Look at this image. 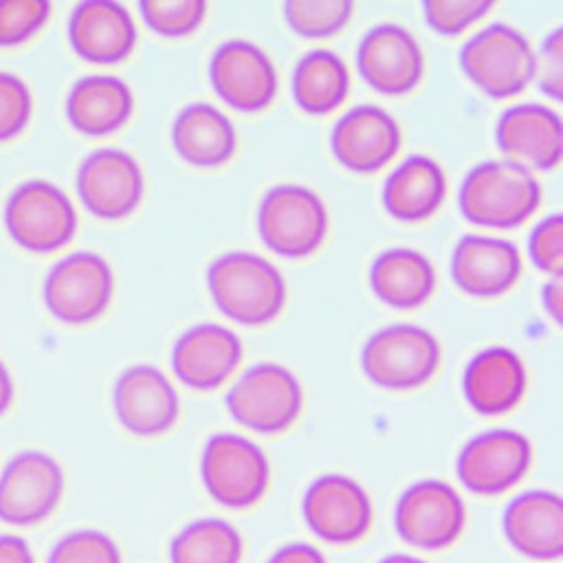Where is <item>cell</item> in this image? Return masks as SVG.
<instances>
[{
  "instance_id": "obj_39",
  "label": "cell",
  "mask_w": 563,
  "mask_h": 563,
  "mask_svg": "<svg viewBox=\"0 0 563 563\" xmlns=\"http://www.w3.org/2000/svg\"><path fill=\"white\" fill-rule=\"evenodd\" d=\"M266 563H328V559L319 548L295 541L275 550Z\"/></svg>"
},
{
  "instance_id": "obj_25",
  "label": "cell",
  "mask_w": 563,
  "mask_h": 563,
  "mask_svg": "<svg viewBox=\"0 0 563 563\" xmlns=\"http://www.w3.org/2000/svg\"><path fill=\"white\" fill-rule=\"evenodd\" d=\"M134 110L130 86L114 75L92 73L79 77L66 95V117L75 130L103 136L119 130Z\"/></svg>"
},
{
  "instance_id": "obj_40",
  "label": "cell",
  "mask_w": 563,
  "mask_h": 563,
  "mask_svg": "<svg viewBox=\"0 0 563 563\" xmlns=\"http://www.w3.org/2000/svg\"><path fill=\"white\" fill-rule=\"evenodd\" d=\"M0 563H35V559L22 537L0 534Z\"/></svg>"
},
{
  "instance_id": "obj_21",
  "label": "cell",
  "mask_w": 563,
  "mask_h": 563,
  "mask_svg": "<svg viewBox=\"0 0 563 563\" xmlns=\"http://www.w3.org/2000/svg\"><path fill=\"white\" fill-rule=\"evenodd\" d=\"M501 528L512 550L532 561L563 556V499L554 490H528L504 510Z\"/></svg>"
},
{
  "instance_id": "obj_24",
  "label": "cell",
  "mask_w": 563,
  "mask_h": 563,
  "mask_svg": "<svg viewBox=\"0 0 563 563\" xmlns=\"http://www.w3.org/2000/svg\"><path fill=\"white\" fill-rule=\"evenodd\" d=\"M528 372L521 356L504 345L479 350L464 369V396L482 416H501L526 394Z\"/></svg>"
},
{
  "instance_id": "obj_3",
  "label": "cell",
  "mask_w": 563,
  "mask_h": 563,
  "mask_svg": "<svg viewBox=\"0 0 563 563\" xmlns=\"http://www.w3.org/2000/svg\"><path fill=\"white\" fill-rule=\"evenodd\" d=\"M4 229L15 244L33 253L66 246L77 231V211L68 194L51 180H22L4 202Z\"/></svg>"
},
{
  "instance_id": "obj_38",
  "label": "cell",
  "mask_w": 563,
  "mask_h": 563,
  "mask_svg": "<svg viewBox=\"0 0 563 563\" xmlns=\"http://www.w3.org/2000/svg\"><path fill=\"white\" fill-rule=\"evenodd\" d=\"M534 79L550 99L563 97V29L545 35L539 53H534Z\"/></svg>"
},
{
  "instance_id": "obj_15",
  "label": "cell",
  "mask_w": 563,
  "mask_h": 563,
  "mask_svg": "<svg viewBox=\"0 0 563 563\" xmlns=\"http://www.w3.org/2000/svg\"><path fill=\"white\" fill-rule=\"evenodd\" d=\"M114 413L130 433L152 438L169 431L180 413V400L169 378L150 363L123 369L112 389Z\"/></svg>"
},
{
  "instance_id": "obj_27",
  "label": "cell",
  "mask_w": 563,
  "mask_h": 563,
  "mask_svg": "<svg viewBox=\"0 0 563 563\" xmlns=\"http://www.w3.org/2000/svg\"><path fill=\"white\" fill-rule=\"evenodd\" d=\"M172 145L183 161L196 167L227 163L238 145L231 119L211 103H187L172 123Z\"/></svg>"
},
{
  "instance_id": "obj_28",
  "label": "cell",
  "mask_w": 563,
  "mask_h": 563,
  "mask_svg": "<svg viewBox=\"0 0 563 563\" xmlns=\"http://www.w3.org/2000/svg\"><path fill=\"white\" fill-rule=\"evenodd\" d=\"M369 284L383 303L394 308H418L435 290V268L420 251L391 246L374 260Z\"/></svg>"
},
{
  "instance_id": "obj_4",
  "label": "cell",
  "mask_w": 563,
  "mask_h": 563,
  "mask_svg": "<svg viewBox=\"0 0 563 563\" xmlns=\"http://www.w3.org/2000/svg\"><path fill=\"white\" fill-rule=\"evenodd\" d=\"M460 66L482 92L506 99L534 79V48L519 29L493 22L466 40Z\"/></svg>"
},
{
  "instance_id": "obj_18",
  "label": "cell",
  "mask_w": 563,
  "mask_h": 563,
  "mask_svg": "<svg viewBox=\"0 0 563 563\" xmlns=\"http://www.w3.org/2000/svg\"><path fill=\"white\" fill-rule=\"evenodd\" d=\"M400 125L383 108L361 103L350 108L332 128L330 147L334 158L361 174L378 172L400 150Z\"/></svg>"
},
{
  "instance_id": "obj_2",
  "label": "cell",
  "mask_w": 563,
  "mask_h": 563,
  "mask_svg": "<svg viewBox=\"0 0 563 563\" xmlns=\"http://www.w3.org/2000/svg\"><path fill=\"white\" fill-rule=\"evenodd\" d=\"M541 202L537 176L506 158L475 165L462 180V216L479 227L512 229L523 224Z\"/></svg>"
},
{
  "instance_id": "obj_1",
  "label": "cell",
  "mask_w": 563,
  "mask_h": 563,
  "mask_svg": "<svg viewBox=\"0 0 563 563\" xmlns=\"http://www.w3.org/2000/svg\"><path fill=\"white\" fill-rule=\"evenodd\" d=\"M213 303L233 321L262 325L273 321L286 303L282 271L257 253L229 251L207 268Z\"/></svg>"
},
{
  "instance_id": "obj_36",
  "label": "cell",
  "mask_w": 563,
  "mask_h": 563,
  "mask_svg": "<svg viewBox=\"0 0 563 563\" xmlns=\"http://www.w3.org/2000/svg\"><path fill=\"white\" fill-rule=\"evenodd\" d=\"M33 112V95L29 84L11 73L0 70V141L20 134Z\"/></svg>"
},
{
  "instance_id": "obj_41",
  "label": "cell",
  "mask_w": 563,
  "mask_h": 563,
  "mask_svg": "<svg viewBox=\"0 0 563 563\" xmlns=\"http://www.w3.org/2000/svg\"><path fill=\"white\" fill-rule=\"evenodd\" d=\"M541 301H543V308L548 310V314L559 323L561 321V312H563V284H561V275L559 277H550L543 284Z\"/></svg>"
},
{
  "instance_id": "obj_7",
  "label": "cell",
  "mask_w": 563,
  "mask_h": 563,
  "mask_svg": "<svg viewBox=\"0 0 563 563\" xmlns=\"http://www.w3.org/2000/svg\"><path fill=\"white\" fill-rule=\"evenodd\" d=\"M257 231L273 253L306 257L325 240L328 209L308 187L277 185L271 187L260 202Z\"/></svg>"
},
{
  "instance_id": "obj_9",
  "label": "cell",
  "mask_w": 563,
  "mask_h": 563,
  "mask_svg": "<svg viewBox=\"0 0 563 563\" xmlns=\"http://www.w3.org/2000/svg\"><path fill=\"white\" fill-rule=\"evenodd\" d=\"M301 407V383L279 363L249 367L227 394L229 413L257 433L286 431L299 418Z\"/></svg>"
},
{
  "instance_id": "obj_19",
  "label": "cell",
  "mask_w": 563,
  "mask_h": 563,
  "mask_svg": "<svg viewBox=\"0 0 563 563\" xmlns=\"http://www.w3.org/2000/svg\"><path fill=\"white\" fill-rule=\"evenodd\" d=\"M506 161L526 169H552L563 154V123L556 110L543 103H517L501 112L495 130Z\"/></svg>"
},
{
  "instance_id": "obj_6",
  "label": "cell",
  "mask_w": 563,
  "mask_h": 563,
  "mask_svg": "<svg viewBox=\"0 0 563 563\" xmlns=\"http://www.w3.org/2000/svg\"><path fill=\"white\" fill-rule=\"evenodd\" d=\"M207 493L227 508H251L268 490L271 464L260 444L238 433H216L200 457Z\"/></svg>"
},
{
  "instance_id": "obj_8",
  "label": "cell",
  "mask_w": 563,
  "mask_h": 563,
  "mask_svg": "<svg viewBox=\"0 0 563 563\" xmlns=\"http://www.w3.org/2000/svg\"><path fill=\"white\" fill-rule=\"evenodd\" d=\"M112 290L114 275L108 260L95 251H75L48 268L42 299L55 319L81 325L103 314Z\"/></svg>"
},
{
  "instance_id": "obj_16",
  "label": "cell",
  "mask_w": 563,
  "mask_h": 563,
  "mask_svg": "<svg viewBox=\"0 0 563 563\" xmlns=\"http://www.w3.org/2000/svg\"><path fill=\"white\" fill-rule=\"evenodd\" d=\"M209 79L222 101L242 112L264 110L277 95L275 64L257 44L240 37L216 48Z\"/></svg>"
},
{
  "instance_id": "obj_30",
  "label": "cell",
  "mask_w": 563,
  "mask_h": 563,
  "mask_svg": "<svg viewBox=\"0 0 563 563\" xmlns=\"http://www.w3.org/2000/svg\"><path fill=\"white\" fill-rule=\"evenodd\" d=\"M242 554V534L220 517L187 523L169 543V563H240Z\"/></svg>"
},
{
  "instance_id": "obj_34",
  "label": "cell",
  "mask_w": 563,
  "mask_h": 563,
  "mask_svg": "<svg viewBox=\"0 0 563 563\" xmlns=\"http://www.w3.org/2000/svg\"><path fill=\"white\" fill-rule=\"evenodd\" d=\"M48 15V0H0V46L26 42L46 24Z\"/></svg>"
},
{
  "instance_id": "obj_26",
  "label": "cell",
  "mask_w": 563,
  "mask_h": 563,
  "mask_svg": "<svg viewBox=\"0 0 563 563\" xmlns=\"http://www.w3.org/2000/svg\"><path fill=\"white\" fill-rule=\"evenodd\" d=\"M446 198V174L427 154L407 156L383 185V207L396 220L418 222L433 216Z\"/></svg>"
},
{
  "instance_id": "obj_14",
  "label": "cell",
  "mask_w": 563,
  "mask_h": 563,
  "mask_svg": "<svg viewBox=\"0 0 563 563\" xmlns=\"http://www.w3.org/2000/svg\"><path fill=\"white\" fill-rule=\"evenodd\" d=\"M143 169L132 154L119 147H99L77 167V194L84 207L103 220L130 216L143 198Z\"/></svg>"
},
{
  "instance_id": "obj_10",
  "label": "cell",
  "mask_w": 563,
  "mask_h": 563,
  "mask_svg": "<svg viewBox=\"0 0 563 563\" xmlns=\"http://www.w3.org/2000/svg\"><path fill=\"white\" fill-rule=\"evenodd\" d=\"M394 526L398 537L418 550H446L464 532L466 506L449 482L420 479L398 497Z\"/></svg>"
},
{
  "instance_id": "obj_33",
  "label": "cell",
  "mask_w": 563,
  "mask_h": 563,
  "mask_svg": "<svg viewBox=\"0 0 563 563\" xmlns=\"http://www.w3.org/2000/svg\"><path fill=\"white\" fill-rule=\"evenodd\" d=\"M46 563H123V556L112 537L95 528H81L64 534L53 545Z\"/></svg>"
},
{
  "instance_id": "obj_20",
  "label": "cell",
  "mask_w": 563,
  "mask_h": 563,
  "mask_svg": "<svg viewBox=\"0 0 563 563\" xmlns=\"http://www.w3.org/2000/svg\"><path fill=\"white\" fill-rule=\"evenodd\" d=\"M242 361L240 336L220 323H198L185 330L172 347V369L191 389L220 387Z\"/></svg>"
},
{
  "instance_id": "obj_17",
  "label": "cell",
  "mask_w": 563,
  "mask_h": 563,
  "mask_svg": "<svg viewBox=\"0 0 563 563\" xmlns=\"http://www.w3.org/2000/svg\"><path fill=\"white\" fill-rule=\"evenodd\" d=\"M363 79L383 95H405L413 90L424 73V55L418 40L400 24H376L356 51Z\"/></svg>"
},
{
  "instance_id": "obj_43",
  "label": "cell",
  "mask_w": 563,
  "mask_h": 563,
  "mask_svg": "<svg viewBox=\"0 0 563 563\" xmlns=\"http://www.w3.org/2000/svg\"><path fill=\"white\" fill-rule=\"evenodd\" d=\"M378 563H427V561H424V559H420V556H413V554L394 552V554H387V556H383Z\"/></svg>"
},
{
  "instance_id": "obj_31",
  "label": "cell",
  "mask_w": 563,
  "mask_h": 563,
  "mask_svg": "<svg viewBox=\"0 0 563 563\" xmlns=\"http://www.w3.org/2000/svg\"><path fill=\"white\" fill-rule=\"evenodd\" d=\"M354 13L350 0H288L284 18L288 26L303 37H328L341 31Z\"/></svg>"
},
{
  "instance_id": "obj_12",
  "label": "cell",
  "mask_w": 563,
  "mask_h": 563,
  "mask_svg": "<svg viewBox=\"0 0 563 563\" xmlns=\"http://www.w3.org/2000/svg\"><path fill=\"white\" fill-rule=\"evenodd\" d=\"M532 464L530 440L515 429H488L471 438L455 462L464 488L482 497H495L515 488Z\"/></svg>"
},
{
  "instance_id": "obj_35",
  "label": "cell",
  "mask_w": 563,
  "mask_h": 563,
  "mask_svg": "<svg viewBox=\"0 0 563 563\" xmlns=\"http://www.w3.org/2000/svg\"><path fill=\"white\" fill-rule=\"evenodd\" d=\"M495 7L493 0H424L427 24L442 35H457Z\"/></svg>"
},
{
  "instance_id": "obj_37",
  "label": "cell",
  "mask_w": 563,
  "mask_h": 563,
  "mask_svg": "<svg viewBox=\"0 0 563 563\" xmlns=\"http://www.w3.org/2000/svg\"><path fill=\"white\" fill-rule=\"evenodd\" d=\"M528 253L532 264L550 277L563 271V218L561 213L545 216L530 233Z\"/></svg>"
},
{
  "instance_id": "obj_23",
  "label": "cell",
  "mask_w": 563,
  "mask_h": 563,
  "mask_svg": "<svg viewBox=\"0 0 563 563\" xmlns=\"http://www.w3.org/2000/svg\"><path fill=\"white\" fill-rule=\"evenodd\" d=\"M68 40L75 53L92 64H117L136 46V24L114 0H84L68 18Z\"/></svg>"
},
{
  "instance_id": "obj_22",
  "label": "cell",
  "mask_w": 563,
  "mask_h": 563,
  "mask_svg": "<svg viewBox=\"0 0 563 563\" xmlns=\"http://www.w3.org/2000/svg\"><path fill=\"white\" fill-rule=\"evenodd\" d=\"M453 282L473 297L508 292L521 275L519 249L501 238L462 235L451 255Z\"/></svg>"
},
{
  "instance_id": "obj_29",
  "label": "cell",
  "mask_w": 563,
  "mask_h": 563,
  "mask_svg": "<svg viewBox=\"0 0 563 563\" xmlns=\"http://www.w3.org/2000/svg\"><path fill=\"white\" fill-rule=\"evenodd\" d=\"M350 90V70L341 55L328 48L306 53L292 70V97L308 114H328Z\"/></svg>"
},
{
  "instance_id": "obj_13",
  "label": "cell",
  "mask_w": 563,
  "mask_h": 563,
  "mask_svg": "<svg viewBox=\"0 0 563 563\" xmlns=\"http://www.w3.org/2000/svg\"><path fill=\"white\" fill-rule=\"evenodd\" d=\"M308 528L328 543L350 545L361 541L374 521L369 493L343 473L317 477L303 493L301 501Z\"/></svg>"
},
{
  "instance_id": "obj_32",
  "label": "cell",
  "mask_w": 563,
  "mask_h": 563,
  "mask_svg": "<svg viewBox=\"0 0 563 563\" xmlns=\"http://www.w3.org/2000/svg\"><path fill=\"white\" fill-rule=\"evenodd\" d=\"M145 24L163 37H183L200 26L207 13L205 0H143L139 4Z\"/></svg>"
},
{
  "instance_id": "obj_11",
  "label": "cell",
  "mask_w": 563,
  "mask_h": 563,
  "mask_svg": "<svg viewBox=\"0 0 563 563\" xmlns=\"http://www.w3.org/2000/svg\"><path fill=\"white\" fill-rule=\"evenodd\" d=\"M64 495V471L44 451L15 453L0 473V521L18 528L42 523Z\"/></svg>"
},
{
  "instance_id": "obj_42",
  "label": "cell",
  "mask_w": 563,
  "mask_h": 563,
  "mask_svg": "<svg viewBox=\"0 0 563 563\" xmlns=\"http://www.w3.org/2000/svg\"><path fill=\"white\" fill-rule=\"evenodd\" d=\"M13 402V376L4 361L0 358V416L11 407Z\"/></svg>"
},
{
  "instance_id": "obj_5",
  "label": "cell",
  "mask_w": 563,
  "mask_h": 563,
  "mask_svg": "<svg viewBox=\"0 0 563 563\" xmlns=\"http://www.w3.org/2000/svg\"><path fill=\"white\" fill-rule=\"evenodd\" d=\"M440 358V343L427 328L394 323L365 341L361 367L374 385L402 391L424 385L435 374Z\"/></svg>"
}]
</instances>
